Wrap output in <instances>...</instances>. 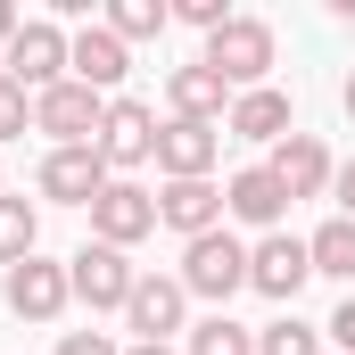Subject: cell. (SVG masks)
Returning <instances> with one entry per match:
<instances>
[{"mask_svg": "<svg viewBox=\"0 0 355 355\" xmlns=\"http://www.w3.org/2000/svg\"><path fill=\"white\" fill-rule=\"evenodd\" d=\"M331 190H339V215H347V223H355V157H347V166H339V174H331Z\"/></svg>", "mask_w": 355, "mask_h": 355, "instance_id": "cell-28", "label": "cell"}, {"mask_svg": "<svg viewBox=\"0 0 355 355\" xmlns=\"http://www.w3.org/2000/svg\"><path fill=\"white\" fill-rule=\"evenodd\" d=\"M182 306H190V289H182V281H166V272H141V281H132V306H124V322H132V339H157V347H174Z\"/></svg>", "mask_w": 355, "mask_h": 355, "instance_id": "cell-11", "label": "cell"}, {"mask_svg": "<svg viewBox=\"0 0 355 355\" xmlns=\"http://www.w3.org/2000/svg\"><path fill=\"white\" fill-rule=\"evenodd\" d=\"M25 257H42V215L0 190V265H25Z\"/></svg>", "mask_w": 355, "mask_h": 355, "instance_id": "cell-21", "label": "cell"}, {"mask_svg": "<svg viewBox=\"0 0 355 355\" xmlns=\"http://www.w3.org/2000/svg\"><path fill=\"white\" fill-rule=\"evenodd\" d=\"M0 75L25 83L33 99H42L50 83H67V25H58V17H25V33L0 50Z\"/></svg>", "mask_w": 355, "mask_h": 355, "instance_id": "cell-6", "label": "cell"}, {"mask_svg": "<svg viewBox=\"0 0 355 355\" xmlns=\"http://www.w3.org/2000/svg\"><path fill=\"white\" fill-rule=\"evenodd\" d=\"M174 17H182V25H198V33H223V25H232L223 0H174Z\"/></svg>", "mask_w": 355, "mask_h": 355, "instance_id": "cell-25", "label": "cell"}, {"mask_svg": "<svg viewBox=\"0 0 355 355\" xmlns=\"http://www.w3.org/2000/svg\"><path fill=\"white\" fill-rule=\"evenodd\" d=\"M157 223L182 232V240L223 232V182H166V190H157Z\"/></svg>", "mask_w": 355, "mask_h": 355, "instance_id": "cell-15", "label": "cell"}, {"mask_svg": "<svg viewBox=\"0 0 355 355\" xmlns=\"http://www.w3.org/2000/svg\"><path fill=\"white\" fill-rule=\"evenodd\" d=\"M124 355H182V347H157V339H132Z\"/></svg>", "mask_w": 355, "mask_h": 355, "instance_id": "cell-30", "label": "cell"}, {"mask_svg": "<svg viewBox=\"0 0 355 355\" xmlns=\"http://www.w3.org/2000/svg\"><path fill=\"white\" fill-rule=\"evenodd\" d=\"M306 281H314V257H306V240H297V232H265V240L248 248V289H257V297L289 306Z\"/></svg>", "mask_w": 355, "mask_h": 355, "instance_id": "cell-9", "label": "cell"}, {"mask_svg": "<svg viewBox=\"0 0 355 355\" xmlns=\"http://www.w3.org/2000/svg\"><path fill=\"white\" fill-rule=\"evenodd\" d=\"M99 116H107V99L75 75L33 99V132H50V149H99Z\"/></svg>", "mask_w": 355, "mask_h": 355, "instance_id": "cell-3", "label": "cell"}, {"mask_svg": "<svg viewBox=\"0 0 355 355\" xmlns=\"http://www.w3.org/2000/svg\"><path fill=\"white\" fill-rule=\"evenodd\" d=\"M124 67H132V50H124L107 25H83V33H67V75H75V83H91L99 99H116Z\"/></svg>", "mask_w": 355, "mask_h": 355, "instance_id": "cell-13", "label": "cell"}, {"mask_svg": "<svg viewBox=\"0 0 355 355\" xmlns=\"http://www.w3.org/2000/svg\"><path fill=\"white\" fill-rule=\"evenodd\" d=\"M182 355H257V331H240L232 314H207V322H190Z\"/></svg>", "mask_w": 355, "mask_h": 355, "instance_id": "cell-22", "label": "cell"}, {"mask_svg": "<svg viewBox=\"0 0 355 355\" xmlns=\"http://www.w3.org/2000/svg\"><path fill=\"white\" fill-rule=\"evenodd\" d=\"M265 174L281 182V190H289V207H297V198H322L339 166H331V149H322L314 132H289V141H281V149L265 157Z\"/></svg>", "mask_w": 355, "mask_h": 355, "instance_id": "cell-12", "label": "cell"}, {"mask_svg": "<svg viewBox=\"0 0 355 355\" xmlns=\"http://www.w3.org/2000/svg\"><path fill=\"white\" fill-rule=\"evenodd\" d=\"M99 157H107V174L132 182V166H157V107H141V99H107V116H99Z\"/></svg>", "mask_w": 355, "mask_h": 355, "instance_id": "cell-7", "label": "cell"}, {"mask_svg": "<svg viewBox=\"0 0 355 355\" xmlns=\"http://www.w3.org/2000/svg\"><path fill=\"white\" fill-rule=\"evenodd\" d=\"M0 297H8V314H17V322H58V314L75 306L67 265H50V257H25V265H8V272H0Z\"/></svg>", "mask_w": 355, "mask_h": 355, "instance_id": "cell-8", "label": "cell"}, {"mask_svg": "<svg viewBox=\"0 0 355 355\" xmlns=\"http://www.w3.org/2000/svg\"><path fill=\"white\" fill-rule=\"evenodd\" d=\"M149 232H157V190H141V182L116 174L99 198H91V240H99V248H124V257H132Z\"/></svg>", "mask_w": 355, "mask_h": 355, "instance_id": "cell-5", "label": "cell"}, {"mask_svg": "<svg viewBox=\"0 0 355 355\" xmlns=\"http://www.w3.org/2000/svg\"><path fill=\"white\" fill-rule=\"evenodd\" d=\"M223 215H232V223H248V232H281V215H289V190H281L265 166H240V174L223 182Z\"/></svg>", "mask_w": 355, "mask_h": 355, "instance_id": "cell-16", "label": "cell"}, {"mask_svg": "<svg viewBox=\"0 0 355 355\" xmlns=\"http://www.w3.org/2000/svg\"><path fill=\"white\" fill-rule=\"evenodd\" d=\"M215 157H223V124H157V174L166 182H215Z\"/></svg>", "mask_w": 355, "mask_h": 355, "instance_id": "cell-10", "label": "cell"}, {"mask_svg": "<svg viewBox=\"0 0 355 355\" xmlns=\"http://www.w3.org/2000/svg\"><path fill=\"white\" fill-rule=\"evenodd\" d=\"M339 107H347V124H355V75H347V83H339Z\"/></svg>", "mask_w": 355, "mask_h": 355, "instance_id": "cell-31", "label": "cell"}, {"mask_svg": "<svg viewBox=\"0 0 355 355\" xmlns=\"http://www.w3.org/2000/svg\"><path fill=\"white\" fill-rule=\"evenodd\" d=\"M107 182L116 174H107L99 149H50V157H42V198H58V207H91Z\"/></svg>", "mask_w": 355, "mask_h": 355, "instance_id": "cell-14", "label": "cell"}, {"mask_svg": "<svg viewBox=\"0 0 355 355\" xmlns=\"http://www.w3.org/2000/svg\"><path fill=\"white\" fill-rule=\"evenodd\" d=\"M257 355H322V331L314 322H297V314H281L257 331Z\"/></svg>", "mask_w": 355, "mask_h": 355, "instance_id": "cell-23", "label": "cell"}, {"mask_svg": "<svg viewBox=\"0 0 355 355\" xmlns=\"http://www.w3.org/2000/svg\"><path fill=\"white\" fill-rule=\"evenodd\" d=\"M223 132L232 141H265V149H281L289 132H297V116H289V91H240L232 99V116H223Z\"/></svg>", "mask_w": 355, "mask_h": 355, "instance_id": "cell-18", "label": "cell"}, {"mask_svg": "<svg viewBox=\"0 0 355 355\" xmlns=\"http://www.w3.org/2000/svg\"><path fill=\"white\" fill-rule=\"evenodd\" d=\"M322 331H331V339H339V347L355 355V289H347V297H339V314H331V322H322Z\"/></svg>", "mask_w": 355, "mask_h": 355, "instance_id": "cell-27", "label": "cell"}, {"mask_svg": "<svg viewBox=\"0 0 355 355\" xmlns=\"http://www.w3.org/2000/svg\"><path fill=\"white\" fill-rule=\"evenodd\" d=\"M132 281H141V265H132L124 248H99V240H83V248L67 257V289L83 297L91 314H124V306H132Z\"/></svg>", "mask_w": 355, "mask_h": 355, "instance_id": "cell-4", "label": "cell"}, {"mask_svg": "<svg viewBox=\"0 0 355 355\" xmlns=\"http://www.w3.org/2000/svg\"><path fill=\"white\" fill-rule=\"evenodd\" d=\"M198 67H215L232 91H265V75H272V25L265 17H232L223 33H207Z\"/></svg>", "mask_w": 355, "mask_h": 355, "instance_id": "cell-2", "label": "cell"}, {"mask_svg": "<svg viewBox=\"0 0 355 355\" xmlns=\"http://www.w3.org/2000/svg\"><path fill=\"white\" fill-rule=\"evenodd\" d=\"M166 99H174V116H182V124H223L240 91L223 83L215 67H198V58H190V67H174V75H166Z\"/></svg>", "mask_w": 355, "mask_h": 355, "instance_id": "cell-17", "label": "cell"}, {"mask_svg": "<svg viewBox=\"0 0 355 355\" xmlns=\"http://www.w3.org/2000/svg\"><path fill=\"white\" fill-rule=\"evenodd\" d=\"M25 124H33V91H25V83H8V75H0V141H17Z\"/></svg>", "mask_w": 355, "mask_h": 355, "instance_id": "cell-24", "label": "cell"}, {"mask_svg": "<svg viewBox=\"0 0 355 355\" xmlns=\"http://www.w3.org/2000/svg\"><path fill=\"white\" fill-rule=\"evenodd\" d=\"M99 25H107V33H116L124 50H132V42H157V33L174 25V8H166V0H116V8L99 17Z\"/></svg>", "mask_w": 355, "mask_h": 355, "instance_id": "cell-20", "label": "cell"}, {"mask_svg": "<svg viewBox=\"0 0 355 355\" xmlns=\"http://www.w3.org/2000/svg\"><path fill=\"white\" fill-rule=\"evenodd\" d=\"M190 297H207L215 314H223V297L232 289H248V240H232V232H207V240H182V272H174Z\"/></svg>", "mask_w": 355, "mask_h": 355, "instance_id": "cell-1", "label": "cell"}, {"mask_svg": "<svg viewBox=\"0 0 355 355\" xmlns=\"http://www.w3.org/2000/svg\"><path fill=\"white\" fill-rule=\"evenodd\" d=\"M58 355H124V347H116L107 331H67V339H58Z\"/></svg>", "mask_w": 355, "mask_h": 355, "instance_id": "cell-26", "label": "cell"}, {"mask_svg": "<svg viewBox=\"0 0 355 355\" xmlns=\"http://www.w3.org/2000/svg\"><path fill=\"white\" fill-rule=\"evenodd\" d=\"M306 257H314L322 281H355V223H347V215H331V223L306 240Z\"/></svg>", "mask_w": 355, "mask_h": 355, "instance_id": "cell-19", "label": "cell"}, {"mask_svg": "<svg viewBox=\"0 0 355 355\" xmlns=\"http://www.w3.org/2000/svg\"><path fill=\"white\" fill-rule=\"evenodd\" d=\"M17 33H25V17H17V0H0V50H8Z\"/></svg>", "mask_w": 355, "mask_h": 355, "instance_id": "cell-29", "label": "cell"}]
</instances>
